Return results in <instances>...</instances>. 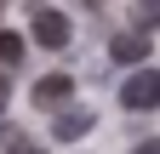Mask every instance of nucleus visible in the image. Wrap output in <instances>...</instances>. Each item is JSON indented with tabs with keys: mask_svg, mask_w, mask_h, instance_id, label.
Wrapping results in <instances>:
<instances>
[{
	"mask_svg": "<svg viewBox=\"0 0 160 154\" xmlns=\"http://www.w3.org/2000/svg\"><path fill=\"white\" fill-rule=\"evenodd\" d=\"M92 126H97V114H92V108H57L52 137H57V143H74V137H86Z\"/></svg>",
	"mask_w": 160,
	"mask_h": 154,
	"instance_id": "obj_3",
	"label": "nucleus"
},
{
	"mask_svg": "<svg viewBox=\"0 0 160 154\" xmlns=\"http://www.w3.org/2000/svg\"><path fill=\"white\" fill-rule=\"evenodd\" d=\"M6 97H12V80H6V69H0V114H6Z\"/></svg>",
	"mask_w": 160,
	"mask_h": 154,
	"instance_id": "obj_9",
	"label": "nucleus"
},
{
	"mask_svg": "<svg viewBox=\"0 0 160 154\" xmlns=\"http://www.w3.org/2000/svg\"><path fill=\"white\" fill-rule=\"evenodd\" d=\"M69 34H74V29H69V17H63V12H52V6H40V12H34V40L46 46V51H63V46H69Z\"/></svg>",
	"mask_w": 160,
	"mask_h": 154,
	"instance_id": "obj_2",
	"label": "nucleus"
},
{
	"mask_svg": "<svg viewBox=\"0 0 160 154\" xmlns=\"http://www.w3.org/2000/svg\"><path fill=\"white\" fill-rule=\"evenodd\" d=\"M132 154H160V137H154V143H137Z\"/></svg>",
	"mask_w": 160,
	"mask_h": 154,
	"instance_id": "obj_10",
	"label": "nucleus"
},
{
	"mask_svg": "<svg viewBox=\"0 0 160 154\" xmlns=\"http://www.w3.org/2000/svg\"><path fill=\"white\" fill-rule=\"evenodd\" d=\"M137 23H143V29H160V0H137Z\"/></svg>",
	"mask_w": 160,
	"mask_h": 154,
	"instance_id": "obj_7",
	"label": "nucleus"
},
{
	"mask_svg": "<svg viewBox=\"0 0 160 154\" xmlns=\"http://www.w3.org/2000/svg\"><path fill=\"white\" fill-rule=\"evenodd\" d=\"M17 57H23V34H6V29H0V69H12Z\"/></svg>",
	"mask_w": 160,
	"mask_h": 154,
	"instance_id": "obj_6",
	"label": "nucleus"
},
{
	"mask_svg": "<svg viewBox=\"0 0 160 154\" xmlns=\"http://www.w3.org/2000/svg\"><path fill=\"white\" fill-rule=\"evenodd\" d=\"M120 103H126L132 114L160 108V69H137V74H126V86H120Z\"/></svg>",
	"mask_w": 160,
	"mask_h": 154,
	"instance_id": "obj_1",
	"label": "nucleus"
},
{
	"mask_svg": "<svg viewBox=\"0 0 160 154\" xmlns=\"http://www.w3.org/2000/svg\"><path fill=\"white\" fill-rule=\"evenodd\" d=\"M74 97V80H69V74H46V80H34V103L40 108H63Z\"/></svg>",
	"mask_w": 160,
	"mask_h": 154,
	"instance_id": "obj_5",
	"label": "nucleus"
},
{
	"mask_svg": "<svg viewBox=\"0 0 160 154\" xmlns=\"http://www.w3.org/2000/svg\"><path fill=\"white\" fill-rule=\"evenodd\" d=\"M6 154H46V148H40V143H29V137H12V148Z\"/></svg>",
	"mask_w": 160,
	"mask_h": 154,
	"instance_id": "obj_8",
	"label": "nucleus"
},
{
	"mask_svg": "<svg viewBox=\"0 0 160 154\" xmlns=\"http://www.w3.org/2000/svg\"><path fill=\"white\" fill-rule=\"evenodd\" d=\"M109 57H114L120 69H126V63L137 69V63L149 57V34H143V29H132V34H114V40H109Z\"/></svg>",
	"mask_w": 160,
	"mask_h": 154,
	"instance_id": "obj_4",
	"label": "nucleus"
}]
</instances>
